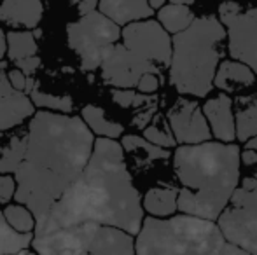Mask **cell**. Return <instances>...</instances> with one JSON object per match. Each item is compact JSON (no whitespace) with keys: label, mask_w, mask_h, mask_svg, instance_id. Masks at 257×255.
Wrapping results in <instances>:
<instances>
[{"label":"cell","mask_w":257,"mask_h":255,"mask_svg":"<svg viewBox=\"0 0 257 255\" xmlns=\"http://www.w3.org/2000/svg\"><path fill=\"white\" fill-rule=\"evenodd\" d=\"M6 42H7V58L13 63L21 62L25 58L37 55V37L34 32L30 30H11L6 34Z\"/></svg>","instance_id":"603a6c76"},{"label":"cell","mask_w":257,"mask_h":255,"mask_svg":"<svg viewBox=\"0 0 257 255\" xmlns=\"http://www.w3.org/2000/svg\"><path fill=\"white\" fill-rule=\"evenodd\" d=\"M112 100L122 109L135 110L158 103V96L156 95H142V93L133 91V89H112Z\"/></svg>","instance_id":"f1b7e54d"},{"label":"cell","mask_w":257,"mask_h":255,"mask_svg":"<svg viewBox=\"0 0 257 255\" xmlns=\"http://www.w3.org/2000/svg\"><path fill=\"white\" fill-rule=\"evenodd\" d=\"M166 121H168L177 143L194 145V143L210 142V138H212L203 110L196 100L180 96L170 107L168 114H166Z\"/></svg>","instance_id":"7c38bea8"},{"label":"cell","mask_w":257,"mask_h":255,"mask_svg":"<svg viewBox=\"0 0 257 255\" xmlns=\"http://www.w3.org/2000/svg\"><path fill=\"white\" fill-rule=\"evenodd\" d=\"M25 136V159L14 171V199L32 211L39 225L84 170L95 136L79 116L46 110L32 116Z\"/></svg>","instance_id":"7a4b0ae2"},{"label":"cell","mask_w":257,"mask_h":255,"mask_svg":"<svg viewBox=\"0 0 257 255\" xmlns=\"http://www.w3.org/2000/svg\"><path fill=\"white\" fill-rule=\"evenodd\" d=\"M98 6V0H77V9L79 14H86V13H91V11L96 9Z\"/></svg>","instance_id":"74e56055"},{"label":"cell","mask_w":257,"mask_h":255,"mask_svg":"<svg viewBox=\"0 0 257 255\" xmlns=\"http://www.w3.org/2000/svg\"><path fill=\"white\" fill-rule=\"evenodd\" d=\"M257 75L250 67L236 60H224L213 75V88L224 93H238L255 84Z\"/></svg>","instance_id":"9a60e30c"},{"label":"cell","mask_w":257,"mask_h":255,"mask_svg":"<svg viewBox=\"0 0 257 255\" xmlns=\"http://www.w3.org/2000/svg\"><path fill=\"white\" fill-rule=\"evenodd\" d=\"M144 138L153 143V145L161 147V149H172V147L177 145L172 129H170V124L166 121V116L158 112L154 114L153 121L144 128Z\"/></svg>","instance_id":"484cf974"},{"label":"cell","mask_w":257,"mask_h":255,"mask_svg":"<svg viewBox=\"0 0 257 255\" xmlns=\"http://www.w3.org/2000/svg\"><path fill=\"white\" fill-rule=\"evenodd\" d=\"M98 11L115 25H128L133 21L149 20L154 14L149 0H98Z\"/></svg>","instance_id":"2e32d148"},{"label":"cell","mask_w":257,"mask_h":255,"mask_svg":"<svg viewBox=\"0 0 257 255\" xmlns=\"http://www.w3.org/2000/svg\"><path fill=\"white\" fill-rule=\"evenodd\" d=\"M217 227L226 241L257 255V180L243 177L217 217Z\"/></svg>","instance_id":"ba28073f"},{"label":"cell","mask_w":257,"mask_h":255,"mask_svg":"<svg viewBox=\"0 0 257 255\" xmlns=\"http://www.w3.org/2000/svg\"><path fill=\"white\" fill-rule=\"evenodd\" d=\"M233 109L236 140L245 143L257 135V95L238 96Z\"/></svg>","instance_id":"d6986e66"},{"label":"cell","mask_w":257,"mask_h":255,"mask_svg":"<svg viewBox=\"0 0 257 255\" xmlns=\"http://www.w3.org/2000/svg\"><path fill=\"white\" fill-rule=\"evenodd\" d=\"M37 255H135V239L122 229L86 222L34 236Z\"/></svg>","instance_id":"8992f818"},{"label":"cell","mask_w":257,"mask_h":255,"mask_svg":"<svg viewBox=\"0 0 257 255\" xmlns=\"http://www.w3.org/2000/svg\"><path fill=\"white\" fill-rule=\"evenodd\" d=\"M203 116L208 123L210 133L219 142L231 143L236 140L234 131V117H233V100L227 95H219L206 100L203 105Z\"/></svg>","instance_id":"4fadbf2b"},{"label":"cell","mask_w":257,"mask_h":255,"mask_svg":"<svg viewBox=\"0 0 257 255\" xmlns=\"http://www.w3.org/2000/svg\"><path fill=\"white\" fill-rule=\"evenodd\" d=\"M245 145H247V149H252V150H257V135L254 138H250L248 142H245Z\"/></svg>","instance_id":"60d3db41"},{"label":"cell","mask_w":257,"mask_h":255,"mask_svg":"<svg viewBox=\"0 0 257 255\" xmlns=\"http://www.w3.org/2000/svg\"><path fill=\"white\" fill-rule=\"evenodd\" d=\"M219 255H252V253H248L247 250L240 248V246L233 245V243L224 241V245H222V248H220Z\"/></svg>","instance_id":"8d00e7d4"},{"label":"cell","mask_w":257,"mask_h":255,"mask_svg":"<svg viewBox=\"0 0 257 255\" xmlns=\"http://www.w3.org/2000/svg\"><path fill=\"white\" fill-rule=\"evenodd\" d=\"M25 255H37V253H30V252H27V253H25Z\"/></svg>","instance_id":"ee69618b"},{"label":"cell","mask_w":257,"mask_h":255,"mask_svg":"<svg viewBox=\"0 0 257 255\" xmlns=\"http://www.w3.org/2000/svg\"><path fill=\"white\" fill-rule=\"evenodd\" d=\"M6 51H7V42H6V34L4 30L0 28V60L6 56Z\"/></svg>","instance_id":"f35d334b"},{"label":"cell","mask_w":257,"mask_h":255,"mask_svg":"<svg viewBox=\"0 0 257 255\" xmlns=\"http://www.w3.org/2000/svg\"><path fill=\"white\" fill-rule=\"evenodd\" d=\"M100 72L105 84L114 89H133L144 74L161 75L158 68L126 49L122 44H114L107 49L100 63Z\"/></svg>","instance_id":"8fae6325"},{"label":"cell","mask_w":257,"mask_h":255,"mask_svg":"<svg viewBox=\"0 0 257 255\" xmlns=\"http://www.w3.org/2000/svg\"><path fill=\"white\" fill-rule=\"evenodd\" d=\"M177 197H179V189L173 185L153 187L142 197V208L154 218H168L179 210Z\"/></svg>","instance_id":"ffe728a7"},{"label":"cell","mask_w":257,"mask_h":255,"mask_svg":"<svg viewBox=\"0 0 257 255\" xmlns=\"http://www.w3.org/2000/svg\"><path fill=\"white\" fill-rule=\"evenodd\" d=\"M121 39V27L103 16L100 11H91L67 25V41L72 51L77 55L81 68L93 72L100 67L108 48Z\"/></svg>","instance_id":"52a82bcc"},{"label":"cell","mask_w":257,"mask_h":255,"mask_svg":"<svg viewBox=\"0 0 257 255\" xmlns=\"http://www.w3.org/2000/svg\"><path fill=\"white\" fill-rule=\"evenodd\" d=\"M42 13L44 6L41 0H2L0 4V21L16 30L37 28L42 20Z\"/></svg>","instance_id":"5bb4252c"},{"label":"cell","mask_w":257,"mask_h":255,"mask_svg":"<svg viewBox=\"0 0 257 255\" xmlns=\"http://www.w3.org/2000/svg\"><path fill=\"white\" fill-rule=\"evenodd\" d=\"M13 91L9 84V79H7V63L4 60H0V96L9 95Z\"/></svg>","instance_id":"d590c367"},{"label":"cell","mask_w":257,"mask_h":255,"mask_svg":"<svg viewBox=\"0 0 257 255\" xmlns=\"http://www.w3.org/2000/svg\"><path fill=\"white\" fill-rule=\"evenodd\" d=\"M165 2L166 0H149V6H151V9L156 13V11H159L163 6H165Z\"/></svg>","instance_id":"ab89813d"},{"label":"cell","mask_w":257,"mask_h":255,"mask_svg":"<svg viewBox=\"0 0 257 255\" xmlns=\"http://www.w3.org/2000/svg\"><path fill=\"white\" fill-rule=\"evenodd\" d=\"M81 119L84 121V124L89 128V131H91L93 135H98L100 138L115 140L122 135V131H124L122 124L115 123V121H110L107 117V114H105V110L96 105L82 107Z\"/></svg>","instance_id":"44dd1931"},{"label":"cell","mask_w":257,"mask_h":255,"mask_svg":"<svg viewBox=\"0 0 257 255\" xmlns=\"http://www.w3.org/2000/svg\"><path fill=\"white\" fill-rule=\"evenodd\" d=\"M25 149H27V136L16 135L4 145L0 150V173L11 175L18 170L25 159Z\"/></svg>","instance_id":"d4e9b609"},{"label":"cell","mask_w":257,"mask_h":255,"mask_svg":"<svg viewBox=\"0 0 257 255\" xmlns=\"http://www.w3.org/2000/svg\"><path fill=\"white\" fill-rule=\"evenodd\" d=\"M173 168L180 182L177 208L215 222L240 184V147L222 142L180 145L173 152Z\"/></svg>","instance_id":"3957f363"},{"label":"cell","mask_w":257,"mask_h":255,"mask_svg":"<svg viewBox=\"0 0 257 255\" xmlns=\"http://www.w3.org/2000/svg\"><path fill=\"white\" fill-rule=\"evenodd\" d=\"M168 2H172V4H186V6H189V4H193L194 0H168Z\"/></svg>","instance_id":"b9f144b4"},{"label":"cell","mask_w":257,"mask_h":255,"mask_svg":"<svg viewBox=\"0 0 257 255\" xmlns=\"http://www.w3.org/2000/svg\"><path fill=\"white\" fill-rule=\"evenodd\" d=\"M39 67H41V58H39L37 55L21 60V62H16V68L23 72L27 77H30L32 74H35V70H37Z\"/></svg>","instance_id":"e575fe53"},{"label":"cell","mask_w":257,"mask_h":255,"mask_svg":"<svg viewBox=\"0 0 257 255\" xmlns=\"http://www.w3.org/2000/svg\"><path fill=\"white\" fill-rule=\"evenodd\" d=\"M4 218L7 220V224L14 229V231L21 232V234H28V232L35 231V217L32 215V211L27 206L16 203L6 206V210L2 211Z\"/></svg>","instance_id":"4316f807"},{"label":"cell","mask_w":257,"mask_h":255,"mask_svg":"<svg viewBox=\"0 0 257 255\" xmlns=\"http://www.w3.org/2000/svg\"><path fill=\"white\" fill-rule=\"evenodd\" d=\"M226 30L217 16H200L172 39L170 84L180 95L205 98L213 89V75L224 58Z\"/></svg>","instance_id":"277c9868"},{"label":"cell","mask_w":257,"mask_h":255,"mask_svg":"<svg viewBox=\"0 0 257 255\" xmlns=\"http://www.w3.org/2000/svg\"><path fill=\"white\" fill-rule=\"evenodd\" d=\"M27 253V250H23V252H18V253H13V255H25Z\"/></svg>","instance_id":"7bdbcfd3"},{"label":"cell","mask_w":257,"mask_h":255,"mask_svg":"<svg viewBox=\"0 0 257 255\" xmlns=\"http://www.w3.org/2000/svg\"><path fill=\"white\" fill-rule=\"evenodd\" d=\"M28 98L32 100L34 107H44V109L49 110H58L61 114H70L74 110V102H72L70 96H58V95H51V93H44L41 89H37L34 86L30 93H28Z\"/></svg>","instance_id":"83f0119b"},{"label":"cell","mask_w":257,"mask_h":255,"mask_svg":"<svg viewBox=\"0 0 257 255\" xmlns=\"http://www.w3.org/2000/svg\"><path fill=\"white\" fill-rule=\"evenodd\" d=\"M122 46L149 62L159 72L166 70L172 60V39L170 34L154 20H140L124 25L121 30Z\"/></svg>","instance_id":"30bf717a"},{"label":"cell","mask_w":257,"mask_h":255,"mask_svg":"<svg viewBox=\"0 0 257 255\" xmlns=\"http://www.w3.org/2000/svg\"><path fill=\"white\" fill-rule=\"evenodd\" d=\"M7 79H9V84L13 88V91H20L25 93V88H27V75L23 74L18 68H13V70H7Z\"/></svg>","instance_id":"836d02e7"},{"label":"cell","mask_w":257,"mask_h":255,"mask_svg":"<svg viewBox=\"0 0 257 255\" xmlns=\"http://www.w3.org/2000/svg\"><path fill=\"white\" fill-rule=\"evenodd\" d=\"M122 152L132 157L135 168H147L154 164L156 161H166L172 154L168 149H161L158 145H153L146 138L137 135H124L121 140Z\"/></svg>","instance_id":"ac0fdd59"},{"label":"cell","mask_w":257,"mask_h":255,"mask_svg":"<svg viewBox=\"0 0 257 255\" xmlns=\"http://www.w3.org/2000/svg\"><path fill=\"white\" fill-rule=\"evenodd\" d=\"M224 236L215 222L191 215L144 218L135 255H219Z\"/></svg>","instance_id":"5b68a950"},{"label":"cell","mask_w":257,"mask_h":255,"mask_svg":"<svg viewBox=\"0 0 257 255\" xmlns=\"http://www.w3.org/2000/svg\"><path fill=\"white\" fill-rule=\"evenodd\" d=\"M194 21V13L186 4H165L158 11V23L168 34H180Z\"/></svg>","instance_id":"7402d4cb"},{"label":"cell","mask_w":257,"mask_h":255,"mask_svg":"<svg viewBox=\"0 0 257 255\" xmlns=\"http://www.w3.org/2000/svg\"><path fill=\"white\" fill-rule=\"evenodd\" d=\"M158 112V103H154V105H149V107H144V109H140V110H137V114H135V117H133V126L135 128H140V129H144L147 126V124L153 121V117H154V114Z\"/></svg>","instance_id":"1f68e13d"},{"label":"cell","mask_w":257,"mask_h":255,"mask_svg":"<svg viewBox=\"0 0 257 255\" xmlns=\"http://www.w3.org/2000/svg\"><path fill=\"white\" fill-rule=\"evenodd\" d=\"M32 239H34V232L21 234V232L14 231L4 218V213L0 211V255L23 252L32 245Z\"/></svg>","instance_id":"cb8c5ba5"},{"label":"cell","mask_w":257,"mask_h":255,"mask_svg":"<svg viewBox=\"0 0 257 255\" xmlns=\"http://www.w3.org/2000/svg\"><path fill=\"white\" fill-rule=\"evenodd\" d=\"M34 114V103L25 93L11 91L9 95L0 96V131L20 126Z\"/></svg>","instance_id":"e0dca14e"},{"label":"cell","mask_w":257,"mask_h":255,"mask_svg":"<svg viewBox=\"0 0 257 255\" xmlns=\"http://www.w3.org/2000/svg\"><path fill=\"white\" fill-rule=\"evenodd\" d=\"M137 91L142 95H154L161 88V75L159 74H144L137 82Z\"/></svg>","instance_id":"f546056e"},{"label":"cell","mask_w":257,"mask_h":255,"mask_svg":"<svg viewBox=\"0 0 257 255\" xmlns=\"http://www.w3.org/2000/svg\"><path fill=\"white\" fill-rule=\"evenodd\" d=\"M16 192V180L13 175L0 173V204L9 203Z\"/></svg>","instance_id":"4dcf8cb0"},{"label":"cell","mask_w":257,"mask_h":255,"mask_svg":"<svg viewBox=\"0 0 257 255\" xmlns=\"http://www.w3.org/2000/svg\"><path fill=\"white\" fill-rule=\"evenodd\" d=\"M219 21L226 30L231 58L257 75V7L241 9L238 2L226 0L219 7Z\"/></svg>","instance_id":"9c48e42d"},{"label":"cell","mask_w":257,"mask_h":255,"mask_svg":"<svg viewBox=\"0 0 257 255\" xmlns=\"http://www.w3.org/2000/svg\"><path fill=\"white\" fill-rule=\"evenodd\" d=\"M86 222L112 225L132 236L142 227V197L133 185L121 143L115 140H95L84 170L35 225L34 236Z\"/></svg>","instance_id":"6da1fadb"},{"label":"cell","mask_w":257,"mask_h":255,"mask_svg":"<svg viewBox=\"0 0 257 255\" xmlns=\"http://www.w3.org/2000/svg\"><path fill=\"white\" fill-rule=\"evenodd\" d=\"M240 164H243L248 170L247 177L257 180V150L245 149L243 152H240Z\"/></svg>","instance_id":"d6a6232c"}]
</instances>
